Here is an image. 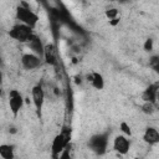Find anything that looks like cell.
<instances>
[{
  "label": "cell",
  "instance_id": "cell-9",
  "mask_svg": "<svg viewBox=\"0 0 159 159\" xmlns=\"http://www.w3.org/2000/svg\"><path fill=\"white\" fill-rule=\"evenodd\" d=\"M159 91V82H154L149 84L142 93V99L144 102H150V103H157V93Z\"/></svg>",
  "mask_w": 159,
  "mask_h": 159
},
{
  "label": "cell",
  "instance_id": "cell-8",
  "mask_svg": "<svg viewBox=\"0 0 159 159\" xmlns=\"http://www.w3.org/2000/svg\"><path fill=\"white\" fill-rule=\"evenodd\" d=\"M129 148H130V140L125 135L120 134V135H117L113 139V149L118 154L125 155L129 152Z\"/></svg>",
  "mask_w": 159,
  "mask_h": 159
},
{
  "label": "cell",
  "instance_id": "cell-3",
  "mask_svg": "<svg viewBox=\"0 0 159 159\" xmlns=\"http://www.w3.org/2000/svg\"><path fill=\"white\" fill-rule=\"evenodd\" d=\"M16 19L21 24L34 29L39 21V15L35 11H32L26 2H20V5L16 7Z\"/></svg>",
  "mask_w": 159,
  "mask_h": 159
},
{
  "label": "cell",
  "instance_id": "cell-23",
  "mask_svg": "<svg viewBox=\"0 0 159 159\" xmlns=\"http://www.w3.org/2000/svg\"><path fill=\"white\" fill-rule=\"evenodd\" d=\"M157 102H159V91H158V93H157Z\"/></svg>",
  "mask_w": 159,
  "mask_h": 159
},
{
  "label": "cell",
  "instance_id": "cell-1",
  "mask_svg": "<svg viewBox=\"0 0 159 159\" xmlns=\"http://www.w3.org/2000/svg\"><path fill=\"white\" fill-rule=\"evenodd\" d=\"M70 144H71V129L68 127H63L62 130L52 140V144H51V158L52 159H60L61 153Z\"/></svg>",
  "mask_w": 159,
  "mask_h": 159
},
{
  "label": "cell",
  "instance_id": "cell-12",
  "mask_svg": "<svg viewBox=\"0 0 159 159\" xmlns=\"http://www.w3.org/2000/svg\"><path fill=\"white\" fill-rule=\"evenodd\" d=\"M143 140L149 145H155L159 143V132L154 127H147L143 133Z\"/></svg>",
  "mask_w": 159,
  "mask_h": 159
},
{
  "label": "cell",
  "instance_id": "cell-17",
  "mask_svg": "<svg viewBox=\"0 0 159 159\" xmlns=\"http://www.w3.org/2000/svg\"><path fill=\"white\" fill-rule=\"evenodd\" d=\"M104 15L107 16V19L111 21L113 19H117V15H118V10L116 7H112V9H107L104 11Z\"/></svg>",
  "mask_w": 159,
  "mask_h": 159
},
{
  "label": "cell",
  "instance_id": "cell-13",
  "mask_svg": "<svg viewBox=\"0 0 159 159\" xmlns=\"http://www.w3.org/2000/svg\"><path fill=\"white\" fill-rule=\"evenodd\" d=\"M87 81L91 82V84L96 89H103L104 88V78L99 72H92L87 75Z\"/></svg>",
  "mask_w": 159,
  "mask_h": 159
},
{
  "label": "cell",
  "instance_id": "cell-19",
  "mask_svg": "<svg viewBox=\"0 0 159 159\" xmlns=\"http://www.w3.org/2000/svg\"><path fill=\"white\" fill-rule=\"evenodd\" d=\"M71 148H72V145H71V144H70V145H67V147H66V149L61 153L60 159H71Z\"/></svg>",
  "mask_w": 159,
  "mask_h": 159
},
{
  "label": "cell",
  "instance_id": "cell-10",
  "mask_svg": "<svg viewBox=\"0 0 159 159\" xmlns=\"http://www.w3.org/2000/svg\"><path fill=\"white\" fill-rule=\"evenodd\" d=\"M43 60L50 66H56L57 65V62H58V60H57V48H56V46L53 43L45 45Z\"/></svg>",
  "mask_w": 159,
  "mask_h": 159
},
{
  "label": "cell",
  "instance_id": "cell-15",
  "mask_svg": "<svg viewBox=\"0 0 159 159\" xmlns=\"http://www.w3.org/2000/svg\"><path fill=\"white\" fill-rule=\"evenodd\" d=\"M149 66H150V68L157 75H159V55L150 56V58H149Z\"/></svg>",
  "mask_w": 159,
  "mask_h": 159
},
{
  "label": "cell",
  "instance_id": "cell-4",
  "mask_svg": "<svg viewBox=\"0 0 159 159\" xmlns=\"http://www.w3.org/2000/svg\"><path fill=\"white\" fill-rule=\"evenodd\" d=\"M34 35L35 34L32 31V27H30L27 25H24L21 22L14 25L9 31V36L11 39H14L19 42H26V43L32 39Z\"/></svg>",
  "mask_w": 159,
  "mask_h": 159
},
{
  "label": "cell",
  "instance_id": "cell-11",
  "mask_svg": "<svg viewBox=\"0 0 159 159\" xmlns=\"http://www.w3.org/2000/svg\"><path fill=\"white\" fill-rule=\"evenodd\" d=\"M27 46L32 51V53L37 55L39 57H43V53H45V45L42 43L41 39L37 36V35H34L32 39L27 42Z\"/></svg>",
  "mask_w": 159,
  "mask_h": 159
},
{
  "label": "cell",
  "instance_id": "cell-21",
  "mask_svg": "<svg viewBox=\"0 0 159 159\" xmlns=\"http://www.w3.org/2000/svg\"><path fill=\"white\" fill-rule=\"evenodd\" d=\"M118 22H119V19H118V17H117V19H113V20H111V21H109V24H111L112 26H114V25H117Z\"/></svg>",
  "mask_w": 159,
  "mask_h": 159
},
{
  "label": "cell",
  "instance_id": "cell-7",
  "mask_svg": "<svg viewBox=\"0 0 159 159\" xmlns=\"http://www.w3.org/2000/svg\"><path fill=\"white\" fill-rule=\"evenodd\" d=\"M41 63H42V58L32 52L24 53L21 56V65L25 70H35V68L40 67Z\"/></svg>",
  "mask_w": 159,
  "mask_h": 159
},
{
  "label": "cell",
  "instance_id": "cell-2",
  "mask_svg": "<svg viewBox=\"0 0 159 159\" xmlns=\"http://www.w3.org/2000/svg\"><path fill=\"white\" fill-rule=\"evenodd\" d=\"M108 142H109V132H103V133H97L93 134L88 142L87 145L88 148L96 153L97 155H103L107 152V147H108Z\"/></svg>",
  "mask_w": 159,
  "mask_h": 159
},
{
  "label": "cell",
  "instance_id": "cell-6",
  "mask_svg": "<svg viewBox=\"0 0 159 159\" xmlns=\"http://www.w3.org/2000/svg\"><path fill=\"white\" fill-rule=\"evenodd\" d=\"M22 106H24L22 94L17 89H11L9 92V107H10V111L14 117H16L19 114Z\"/></svg>",
  "mask_w": 159,
  "mask_h": 159
},
{
  "label": "cell",
  "instance_id": "cell-22",
  "mask_svg": "<svg viewBox=\"0 0 159 159\" xmlns=\"http://www.w3.org/2000/svg\"><path fill=\"white\" fill-rule=\"evenodd\" d=\"M9 130H10V133H16V128H15V127H12V125L9 128Z\"/></svg>",
  "mask_w": 159,
  "mask_h": 159
},
{
  "label": "cell",
  "instance_id": "cell-14",
  "mask_svg": "<svg viewBox=\"0 0 159 159\" xmlns=\"http://www.w3.org/2000/svg\"><path fill=\"white\" fill-rule=\"evenodd\" d=\"M0 157L2 159H14L15 158L14 145H11V144H1L0 145Z\"/></svg>",
  "mask_w": 159,
  "mask_h": 159
},
{
  "label": "cell",
  "instance_id": "cell-18",
  "mask_svg": "<svg viewBox=\"0 0 159 159\" xmlns=\"http://www.w3.org/2000/svg\"><path fill=\"white\" fill-rule=\"evenodd\" d=\"M119 128H120V130H122L125 135H129V137L132 135V129H130V127H129L125 122H122L120 125H119Z\"/></svg>",
  "mask_w": 159,
  "mask_h": 159
},
{
  "label": "cell",
  "instance_id": "cell-20",
  "mask_svg": "<svg viewBox=\"0 0 159 159\" xmlns=\"http://www.w3.org/2000/svg\"><path fill=\"white\" fill-rule=\"evenodd\" d=\"M143 47H144V51H147V52L152 51L153 50V39H147Z\"/></svg>",
  "mask_w": 159,
  "mask_h": 159
},
{
  "label": "cell",
  "instance_id": "cell-16",
  "mask_svg": "<svg viewBox=\"0 0 159 159\" xmlns=\"http://www.w3.org/2000/svg\"><path fill=\"white\" fill-rule=\"evenodd\" d=\"M140 109H142V112H143L144 114H152V113H154V111H155V104H154V103H150V102H144V103L142 104Z\"/></svg>",
  "mask_w": 159,
  "mask_h": 159
},
{
  "label": "cell",
  "instance_id": "cell-5",
  "mask_svg": "<svg viewBox=\"0 0 159 159\" xmlns=\"http://www.w3.org/2000/svg\"><path fill=\"white\" fill-rule=\"evenodd\" d=\"M31 97H32V103L35 106V111L39 118H41V112L45 102V91L41 84H36L31 89Z\"/></svg>",
  "mask_w": 159,
  "mask_h": 159
}]
</instances>
